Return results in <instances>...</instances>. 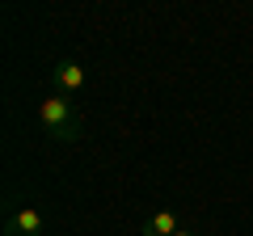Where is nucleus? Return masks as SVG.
<instances>
[{"label":"nucleus","mask_w":253,"mask_h":236,"mask_svg":"<svg viewBox=\"0 0 253 236\" xmlns=\"http://www.w3.org/2000/svg\"><path fill=\"white\" fill-rule=\"evenodd\" d=\"M38 122H42V131L51 139H59V144H76L84 131V118L81 110H76L72 97H63V93H51V97L38 101Z\"/></svg>","instance_id":"1"},{"label":"nucleus","mask_w":253,"mask_h":236,"mask_svg":"<svg viewBox=\"0 0 253 236\" xmlns=\"http://www.w3.org/2000/svg\"><path fill=\"white\" fill-rule=\"evenodd\" d=\"M46 232V219H42V211L38 207H17L9 215V224H4V236H42Z\"/></svg>","instance_id":"2"},{"label":"nucleus","mask_w":253,"mask_h":236,"mask_svg":"<svg viewBox=\"0 0 253 236\" xmlns=\"http://www.w3.org/2000/svg\"><path fill=\"white\" fill-rule=\"evenodd\" d=\"M51 84L63 97H76V93L84 89V68L76 64V59H59V64L51 68Z\"/></svg>","instance_id":"3"},{"label":"nucleus","mask_w":253,"mask_h":236,"mask_svg":"<svg viewBox=\"0 0 253 236\" xmlns=\"http://www.w3.org/2000/svg\"><path fill=\"white\" fill-rule=\"evenodd\" d=\"M177 232H181V224L173 211H156V215L144 219V236H177Z\"/></svg>","instance_id":"4"},{"label":"nucleus","mask_w":253,"mask_h":236,"mask_svg":"<svg viewBox=\"0 0 253 236\" xmlns=\"http://www.w3.org/2000/svg\"><path fill=\"white\" fill-rule=\"evenodd\" d=\"M177 236H194V232H186V228H181V232H177Z\"/></svg>","instance_id":"5"}]
</instances>
